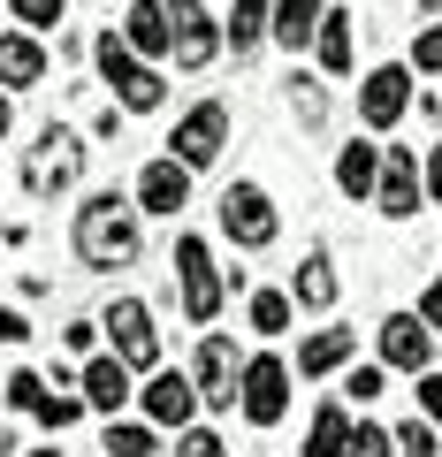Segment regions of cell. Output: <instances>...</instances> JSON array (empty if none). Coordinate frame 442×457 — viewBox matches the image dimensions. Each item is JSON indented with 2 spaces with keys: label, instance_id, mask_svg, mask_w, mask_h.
<instances>
[{
  "label": "cell",
  "instance_id": "1",
  "mask_svg": "<svg viewBox=\"0 0 442 457\" xmlns=\"http://www.w3.org/2000/svg\"><path fill=\"white\" fill-rule=\"evenodd\" d=\"M77 260H84V267H99V275H115V267H130V260H138V213L122 206L115 191L92 198V206L77 213Z\"/></svg>",
  "mask_w": 442,
  "mask_h": 457
},
{
  "label": "cell",
  "instance_id": "2",
  "mask_svg": "<svg viewBox=\"0 0 442 457\" xmlns=\"http://www.w3.org/2000/svg\"><path fill=\"white\" fill-rule=\"evenodd\" d=\"M77 176H84V137H77V130H46V137L31 145V161H23V183H31L38 198L69 191Z\"/></svg>",
  "mask_w": 442,
  "mask_h": 457
},
{
  "label": "cell",
  "instance_id": "3",
  "mask_svg": "<svg viewBox=\"0 0 442 457\" xmlns=\"http://www.w3.org/2000/svg\"><path fill=\"white\" fill-rule=\"evenodd\" d=\"M99 69H107V84L122 92V107H138V114H146V107H161V77H153V69L138 62V46H130V38H115V31L99 38Z\"/></svg>",
  "mask_w": 442,
  "mask_h": 457
},
{
  "label": "cell",
  "instance_id": "4",
  "mask_svg": "<svg viewBox=\"0 0 442 457\" xmlns=\"http://www.w3.org/2000/svg\"><path fill=\"white\" fill-rule=\"evenodd\" d=\"M237 404H245L252 427H275L282 404H290V366H282V359H252L245 381H237Z\"/></svg>",
  "mask_w": 442,
  "mask_h": 457
},
{
  "label": "cell",
  "instance_id": "5",
  "mask_svg": "<svg viewBox=\"0 0 442 457\" xmlns=\"http://www.w3.org/2000/svg\"><path fill=\"white\" fill-rule=\"evenodd\" d=\"M176 275H183V312L191 320H213L221 312V275H213V252L198 237H176Z\"/></svg>",
  "mask_w": 442,
  "mask_h": 457
},
{
  "label": "cell",
  "instance_id": "6",
  "mask_svg": "<svg viewBox=\"0 0 442 457\" xmlns=\"http://www.w3.org/2000/svg\"><path fill=\"white\" fill-rule=\"evenodd\" d=\"M221 137H229V107L221 99H206V107H191L176 122V137H168V153H176L183 168H206L213 153H221Z\"/></svg>",
  "mask_w": 442,
  "mask_h": 457
},
{
  "label": "cell",
  "instance_id": "7",
  "mask_svg": "<svg viewBox=\"0 0 442 457\" xmlns=\"http://www.w3.org/2000/svg\"><path fill=\"white\" fill-rule=\"evenodd\" d=\"M221 228H229L237 245H275V206H267V191L260 183H229V191H221Z\"/></svg>",
  "mask_w": 442,
  "mask_h": 457
},
{
  "label": "cell",
  "instance_id": "8",
  "mask_svg": "<svg viewBox=\"0 0 442 457\" xmlns=\"http://www.w3.org/2000/svg\"><path fill=\"white\" fill-rule=\"evenodd\" d=\"M107 336H115L122 366H161V336H153V312L138 305V297H115V305H107Z\"/></svg>",
  "mask_w": 442,
  "mask_h": 457
},
{
  "label": "cell",
  "instance_id": "9",
  "mask_svg": "<svg viewBox=\"0 0 442 457\" xmlns=\"http://www.w3.org/2000/svg\"><path fill=\"white\" fill-rule=\"evenodd\" d=\"M237 351H229V336H206L198 343V366H191V389H198V404H213V411H229L237 404Z\"/></svg>",
  "mask_w": 442,
  "mask_h": 457
},
{
  "label": "cell",
  "instance_id": "10",
  "mask_svg": "<svg viewBox=\"0 0 442 457\" xmlns=\"http://www.w3.org/2000/svg\"><path fill=\"white\" fill-rule=\"evenodd\" d=\"M168 38H176V69H206L213 62V23H206V8L198 0H168Z\"/></svg>",
  "mask_w": 442,
  "mask_h": 457
},
{
  "label": "cell",
  "instance_id": "11",
  "mask_svg": "<svg viewBox=\"0 0 442 457\" xmlns=\"http://www.w3.org/2000/svg\"><path fill=\"white\" fill-rule=\"evenodd\" d=\"M427 351H435V343H427V320H420V312H389V320H381V366L420 374Z\"/></svg>",
  "mask_w": 442,
  "mask_h": 457
},
{
  "label": "cell",
  "instance_id": "12",
  "mask_svg": "<svg viewBox=\"0 0 442 457\" xmlns=\"http://www.w3.org/2000/svg\"><path fill=\"white\" fill-rule=\"evenodd\" d=\"M404 99H412V69H374V77L359 84V114L374 130H389L396 114H404Z\"/></svg>",
  "mask_w": 442,
  "mask_h": 457
},
{
  "label": "cell",
  "instance_id": "13",
  "mask_svg": "<svg viewBox=\"0 0 442 457\" xmlns=\"http://www.w3.org/2000/svg\"><path fill=\"white\" fill-rule=\"evenodd\" d=\"M191 411H198L191 374H153L146 381V420L153 427H191Z\"/></svg>",
  "mask_w": 442,
  "mask_h": 457
},
{
  "label": "cell",
  "instance_id": "14",
  "mask_svg": "<svg viewBox=\"0 0 442 457\" xmlns=\"http://www.w3.org/2000/svg\"><path fill=\"white\" fill-rule=\"evenodd\" d=\"M183 198H191V168L183 161H153L138 176V206L146 213H183Z\"/></svg>",
  "mask_w": 442,
  "mask_h": 457
},
{
  "label": "cell",
  "instance_id": "15",
  "mask_svg": "<svg viewBox=\"0 0 442 457\" xmlns=\"http://www.w3.org/2000/svg\"><path fill=\"white\" fill-rule=\"evenodd\" d=\"M374 191H381V213H396V221H404V213L420 206V161H412V153H381Z\"/></svg>",
  "mask_w": 442,
  "mask_h": 457
},
{
  "label": "cell",
  "instance_id": "16",
  "mask_svg": "<svg viewBox=\"0 0 442 457\" xmlns=\"http://www.w3.org/2000/svg\"><path fill=\"white\" fill-rule=\"evenodd\" d=\"M84 404L92 411H122L130 404V366L122 359H92L84 366Z\"/></svg>",
  "mask_w": 442,
  "mask_h": 457
},
{
  "label": "cell",
  "instance_id": "17",
  "mask_svg": "<svg viewBox=\"0 0 442 457\" xmlns=\"http://www.w3.org/2000/svg\"><path fill=\"white\" fill-rule=\"evenodd\" d=\"M351 351H359V336H344V328H321V336L297 343V374H336V366H351Z\"/></svg>",
  "mask_w": 442,
  "mask_h": 457
},
{
  "label": "cell",
  "instance_id": "18",
  "mask_svg": "<svg viewBox=\"0 0 442 457\" xmlns=\"http://www.w3.org/2000/svg\"><path fill=\"white\" fill-rule=\"evenodd\" d=\"M38 77H46V46L38 38H0V92H23Z\"/></svg>",
  "mask_w": 442,
  "mask_h": 457
},
{
  "label": "cell",
  "instance_id": "19",
  "mask_svg": "<svg viewBox=\"0 0 442 457\" xmlns=\"http://www.w3.org/2000/svg\"><path fill=\"white\" fill-rule=\"evenodd\" d=\"M321 16H328V8H321V0H275V16H267V31H275L282 38V46H305V38L313 31H321Z\"/></svg>",
  "mask_w": 442,
  "mask_h": 457
},
{
  "label": "cell",
  "instance_id": "20",
  "mask_svg": "<svg viewBox=\"0 0 442 457\" xmlns=\"http://www.w3.org/2000/svg\"><path fill=\"white\" fill-rule=\"evenodd\" d=\"M122 38H130L138 54H168L176 38H168V0H138L130 23H122Z\"/></svg>",
  "mask_w": 442,
  "mask_h": 457
},
{
  "label": "cell",
  "instance_id": "21",
  "mask_svg": "<svg viewBox=\"0 0 442 457\" xmlns=\"http://www.w3.org/2000/svg\"><path fill=\"white\" fill-rule=\"evenodd\" d=\"M374 176H381V145L351 137V145H344V161H336V183H344L351 198H366V191H374Z\"/></svg>",
  "mask_w": 442,
  "mask_h": 457
},
{
  "label": "cell",
  "instance_id": "22",
  "mask_svg": "<svg viewBox=\"0 0 442 457\" xmlns=\"http://www.w3.org/2000/svg\"><path fill=\"white\" fill-rule=\"evenodd\" d=\"M297 305H313V312L336 305V267H328V252H305V267H297Z\"/></svg>",
  "mask_w": 442,
  "mask_h": 457
},
{
  "label": "cell",
  "instance_id": "23",
  "mask_svg": "<svg viewBox=\"0 0 442 457\" xmlns=\"http://www.w3.org/2000/svg\"><path fill=\"white\" fill-rule=\"evenodd\" d=\"M305 457H351V420H344V404H321V420H313V442H305Z\"/></svg>",
  "mask_w": 442,
  "mask_h": 457
},
{
  "label": "cell",
  "instance_id": "24",
  "mask_svg": "<svg viewBox=\"0 0 442 457\" xmlns=\"http://www.w3.org/2000/svg\"><path fill=\"white\" fill-rule=\"evenodd\" d=\"M267 16H275V0H237V8H229V46L252 54L267 38Z\"/></svg>",
  "mask_w": 442,
  "mask_h": 457
},
{
  "label": "cell",
  "instance_id": "25",
  "mask_svg": "<svg viewBox=\"0 0 442 457\" xmlns=\"http://www.w3.org/2000/svg\"><path fill=\"white\" fill-rule=\"evenodd\" d=\"M351 31H359L351 16H321V31H313V38H321V69H328V77H344V69H351Z\"/></svg>",
  "mask_w": 442,
  "mask_h": 457
},
{
  "label": "cell",
  "instance_id": "26",
  "mask_svg": "<svg viewBox=\"0 0 442 457\" xmlns=\"http://www.w3.org/2000/svg\"><path fill=\"white\" fill-rule=\"evenodd\" d=\"M290 107H297V122H305V130H321L328 122V92L313 77H290Z\"/></svg>",
  "mask_w": 442,
  "mask_h": 457
},
{
  "label": "cell",
  "instance_id": "27",
  "mask_svg": "<svg viewBox=\"0 0 442 457\" xmlns=\"http://www.w3.org/2000/svg\"><path fill=\"white\" fill-rule=\"evenodd\" d=\"M252 328H260V336H282V328H290V297L260 290V297H252Z\"/></svg>",
  "mask_w": 442,
  "mask_h": 457
},
{
  "label": "cell",
  "instance_id": "28",
  "mask_svg": "<svg viewBox=\"0 0 442 457\" xmlns=\"http://www.w3.org/2000/svg\"><path fill=\"white\" fill-rule=\"evenodd\" d=\"M107 457H153V427H107Z\"/></svg>",
  "mask_w": 442,
  "mask_h": 457
},
{
  "label": "cell",
  "instance_id": "29",
  "mask_svg": "<svg viewBox=\"0 0 442 457\" xmlns=\"http://www.w3.org/2000/svg\"><path fill=\"white\" fill-rule=\"evenodd\" d=\"M389 450H396V442L381 435L374 420H359V427H351V457H389Z\"/></svg>",
  "mask_w": 442,
  "mask_h": 457
},
{
  "label": "cell",
  "instance_id": "30",
  "mask_svg": "<svg viewBox=\"0 0 442 457\" xmlns=\"http://www.w3.org/2000/svg\"><path fill=\"white\" fill-rule=\"evenodd\" d=\"M77 411H84L77 396H38V420H46L54 435H62V427H77Z\"/></svg>",
  "mask_w": 442,
  "mask_h": 457
},
{
  "label": "cell",
  "instance_id": "31",
  "mask_svg": "<svg viewBox=\"0 0 442 457\" xmlns=\"http://www.w3.org/2000/svg\"><path fill=\"white\" fill-rule=\"evenodd\" d=\"M396 457H435V435H427V420L396 427Z\"/></svg>",
  "mask_w": 442,
  "mask_h": 457
},
{
  "label": "cell",
  "instance_id": "32",
  "mask_svg": "<svg viewBox=\"0 0 442 457\" xmlns=\"http://www.w3.org/2000/svg\"><path fill=\"white\" fill-rule=\"evenodd\" d=\"M412 69H442V23L412 38Z\"/></svg>",
  "mask_w": 442,
  "mask_h": 457
},
{
  "label": "cell",
  "instance_id": "33",
  "mask_svg": "<svg viewBox=\"0 0 442 457\" xmlns=\"http://www.w3.org/2000/svg\"><path fill=\"white\" fill-rule=\"evenodd\" d=\"M16 16L31 23V31H46V23H62V0H16Z\"/></svg>",
  "mask_w": 442,
  "mask_h": 457
},
{
  "label": "cell",
  "instance_id": "34",
  "mask_svg": "<svg viewBox=\"0 0 442 457\" xmlns=\"http://www.w3.org/2000/svg\"><path fill=\"white\" fill-rule=\"evenodd\" d=\"M38 396H46V381H38V374H16V381H8V404L38 411Z\"/></svg>",
  "mask_w": 442,
  "mask_h": 457
},
{
  "label": "cell",
  "instance_id": "35",
  "mask_svg": "<svg viewBox=\"0 0 442 457\" xmlns=\"http://www.w3.org/2000/svg\"><path fill=\"white\" fill-rule=\"evenodd\" d=\"M344 396H359V404H374L381 396V366H359V374H351V389Z\"/></svg>",
  "mask_w": 442,
  "mask_h": 457
},
{
  "label": "cell",
  "instance_id": "36",
  "mask_svg": "<svg viewBox=\"0 0 442 457\" xmlns=\"http://www.w3.org/2000/svg\"><path fill=\"white\" fill-rule=\"evenodd\" d=\"M183 457H229L213 435H198V427H183Z\"/></svg>",
  "mask_w": 442,
  "mask_h": 457
},
{
  "label": "cell",
  "instance_id": "37",
  "mask_svg": "<svg viewBox=\"0 0 442 457\" xmlns=\"http://www.w3.org/2000/svg\"><path fill=\"white\" fill-rule=\"evenodd\" d=\"M420 411H427V420H442V374L420 381Z\"/></svg>",
  "mask_w": 442,
  "mask_h": 457
},
{
  "label": "cell",
  "instance_id": "38",
  "mask_svg": "<svg viewBox=\"0 0 442 457\" xmlns=\"http://www.w3.org/2000/svg\"><path fill=\"white\" fill-rule=\"evenodd\" d=\"M420 320H427V328H442V282H427V297H420Z\"/></svg>",
  "mask_w": 442,
  "mask_h": 457
},
{
  "label": "cell",
  "instance_id": "39",
  "mask_svg": "<svg viewBox=\"0 0 442 457\" xmlns=\"http://www.w3.org/2000/svg\"><path fill=\"white\" fill-rule=\"evenodd\" d=\"M427 191L442 198V145H435V161H427Z\"/></svg>",
  "mask_w": 442,
  "mask_h": 457
},
{
  "label": "cell",
  "instance_id": "40",
  "mask_svg": "<svg viewBox=\"0 0 442 457\" xmlns=\"http://www.w3.org/2000/svg\"><path fill=\"white\" fill-rule=\"evenodd\" d=\"M0 137H8V99H0Z\"/></svg>",
  "mask_w": 442,
  "mask_h": 457
},
{
  "label": "cell",
  "instance_id": "41",
  "mask_svg": "<svg viewBox=\"0 0 442 457\" xmlns=\"http://www.w3.org/2000/svg\"><path fill=\"white\" fill-rule=\"evenodd\" d=\"M420 8H442V0H420Z\"/></svg>",
  "mask_w": 442,
  "mask_h": 457
},
{
  "label": "cell",
  "instance_id": "42",
  "mask_svg": "<svg viewBox=\"0 0 442 457\" xmlns=\"http://www.w3.org/2000/svg\"><path fill=\"white\" fill-rule=\"evenodd\" d=\"M31 457H54V450H31Z\"/></svg>",
  "mask_w": 442,
  "mask_h": 457
}]
</instances>
